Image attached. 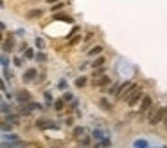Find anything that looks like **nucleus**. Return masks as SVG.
<instances>
[{"instance_id":"1","label":"nucleus","mask_w":167,"mask_h":148,"mask_svg":"<svg viewBox=\"0 0 167 148\" xmlns=\"http://www.w3.org/2000/svg\"><path fill=\"white\" fill-rule=\"evenodd\" d=\"M138 89H140V87L137 85V83L124 81L122 85H121V89H119V92H117V96H115V98H117V99H126V101H128V99H129V98H131L137 90H138Z\"/></svg>"},{"instance_id":"2","label":"nucleus","mask_w":167,"mask_h":148,"mask_svg":"<svg viewBox=\"0 0 167 148\" xmlns=\"http://www.w3.org/2000/svg\"><path fill=\"white\" fill-rule=\"evenodd\" d=\"M165 117H167V109L165 107H153L147 114L149 125H158V123L165 121Z\"/></svg>"},{"instance_id":"3","label":"nucleus","mask_w":167,"mask_h":148,"mask_svg":"<svg viewBox=\"0 0 167 148\" xmlns=\"http://www.w3.org/2000/svg\"><path fill=\"white\" fill-rule=\"evenodd\" d=\"M43 107H41V105L40 103H36V101H31V103H27V105H22V107H20V112L22 114H31L33 110H41Z\"/></svg>"},{"instance_id":"4","label":"nucleus","mask_w":167,"mask_h":148,"mask_svg":"<svg viewBox=\"0 0 167 148\" xmlns=\"http://www.w3.org/2000/svg\"><path fill=\"white\" fill-rule=\"evenodd\" d=\"M16 101H18V105H27V103H31L33 99H31V94L27 92V90H16Z\"/></svg>"},{"instance_id":"5","label":"nucleus","mask_w":167,"mask_h":148,"mask_svg":"<svg viewBox=\"0 0 167 148\" xmlns=\"http://www.w3.org/2000/svg\"><path fill=\"white\" fill-rule=\"evenodd\" d=\"M153 109V99L149 98V96H144V99L140 101V107H138V112L140 114H146L147 110H151Z\"/></svg>"},{"instance_id":"6","label":"nucleus","mask_w":167,"mask_h":148,"mask_svg":"<svg viewBox=\"0 0 167 148\" xmlns=\"http://www.w3.org/2000/svg\"><path fill=\"white\" fill-rule=\"evenodd\" d=\"M144 96H146V94H144V90H142V89H138V90H137V92H135V94H133L129 99H128V105H129V107H135L137 103L140 105V101L144 99Z\"/></svg>"},{"instance_id":"7","label":"nucleus","mask_w":167,"mask_h":148,"mask_svg":"<svg viewBox=\"0 0 167 148\" xmlns=\"http://www.w3.org/2000/svg\"><path fill=\"white\" fill-rule=\"evenodd\" d=\"M36 126L40 130H47V128H58V125L52 123L51 119H36Z\"/></svg>"},{"instance_id":"8","label":"nucleus","mask_w":167,"mask_h":148,"mask_svg":"<svg viewBox=\"0 0 167 148\" xmlns=\"http://www.w3.org/2000/svg\"><path fill=\"white\" fill-rule=\"evenodd\" d=\"M108 83H110V76H101V78H97V79H93L92 85H93V87H99V89H106Z\"/></svg>"},{"instance_id":"9","label":"nucleus","mask_w":167,"mask_h":148,"mask_svg":"<svg viewBox=\"0 0 167 148\" xmlns=\"http://www.w3.org/2000/svg\"><path fill=\"white\" fill-rule=\"evenodd\" d=\"M121 85L122 83H119V81H113L111 85H108L103 92H106V94H111V96H117V92H119V89H121Z\"/></svg>"},{"instance_id":"10","label":"nucleus","mask_w":167,"mask_h":148,"mask_svg":"<svg viewBox=\"0 0 167 148\" xmlns=\"http://www.w3.org/2000/svg\"><path fill=\"white\" fill-rule=\"evenodd\" d=\"M38 76V71L36 69H27L25 72H23V81H25V83H29V81H34V78Z\"/></svg>"},{"instance_id":"11","label":"nucleus","mask_w":167,"mask_h":148,"mask_svg":"<svg viewBox=\"0 0 167 148\" xmlns=\"http://www.w3.org/2000/svg\"><path fill=\"white\" fill-rule=\"evenodd\" d=\"M41 16H43V9H40V7L27 11V18L29 20H36V18H41Z\"/></svg>"},{"instance_id":"12","label":"nucleus","mask_w":167,"mask_h":148,"mask_svg":"<svg viewBox=\"0 0 167 148\" xmlns=\"http://www.w3.org/2000/svg\"><path fill=\"white\" fill-rule=\"evenodd\" d=\"M54 20H61V22H67V24H74V18L68 16V15H61V13H54L52 15Z\"/></svg>"},{"instance_id":"13","label":"nucleus","mask_w":167,"mask_h":148,"mask_svg":"<svg viewBox=\"0 0 167 148\" xmlns=\"http://www.w3.org/2000/svg\"><path fill=\"white\" fill-rule=\"evenodd\" d=\"M2 148H25L22 141H14V143H7V141H2Z\"/></svg>"},{"instance_id":"14","label":"nucleus","mask_w":167,"mask_h":148,"mask_svg":"<svg viewBox=\"0 0 167 148\" xmlns=\"http://www.w3.org/2000/svg\"><path fill=\"white\" fill-rule=\"evenodd\" d=\"M85 132H86V128H85V126H76V128L72 130V134H74V137H76V139H83V137L86 136Z\"/></svg>"},{"instance_id":"15","label":"nucleus","mask_w":167,"mask_h":148,"mask_svg":"<svg viewBox=\"0 0 167 148\" xmlns=\"http://www.w3.org/2000/svg\"><path fill=\"white\" fill-rule=\"evenodd\" d=\"M104 61H106L104 56H97V58H95V60L90 63V65H92L93 69H99V67H104Z\"/></svg>"},{"instance_id":"16","label":"nucleus","mask_w":167,"mask_h":148,"mask_svg":"<svg viewBox=\"0 0 167 148\" xmlns=\"http://www.w3.org/2000/svg\"><path fill=\"white\" fill-rule=\"evenodd\" d=\"M2 51H4V52H11V51H13V36H9V40H4Z\"/></svg>"},{"instance_id":"17","label":"nucleus","mask_w":167,"mask_h":148,"mask_svg":"<svg viewBox=\"0 0 167 148\" xmlns=\"http://www.w3.org/2000/svg\"><path fill=\"white\" fill-rule=\"evenodd\" d=\"M103 52V45H93L92 49H88V56H101Z\"/></svg>"},{"instance_id":"18","label":"nucleus","mask_w":167,"mask_h":148,"mask_svg":"<svg viewBox=\"0 0 167 148\" xmlns=\"http://www.w3.org/2000/svg\"><path fill=\"white\" fill-rule=\"evenodd\" d=\"M65 103H67V101H65L63 98L56 99V101H54V110H56V112H61V110L65 109Z\"/></svg>"},{"instance_id":"19","label":"nucleus","mask_w":167,"mask_h":148,"mask_svg":"<svg viewBox=\"0 0 167 148\" xmlns=\"http://www.w3.org/2000/svg\"><path fill=\"white\" fill-rule=\"evenodd\" d=\"M133 148H149V143H147V139H137L133 143Z\"/></svg>"},{"instance_id":"20","label":"nucleus","mask_w":167,"mask_h":148,"mask_svg":"<svg viewBox=\"0 0 167 148\" xmlns=\"http://www.w3.org/2000/svg\"><path fill=\"white\" fill-rule=\"evenodd\" d=\"M99 107H101L103 110H111V103H110L106 98H101V99H99Z\"/></svg>"},{"instance_id":"21","label":"nucleus","mask_w":167,"mask_h":148,"mask_svg":"<svg viewBox=\"0 0 167 148\" xmlns=\"http://www.w3.org/2000/svg\"><path fill=\"white\" fill-rule=\"evenodd\" d=\"M92 137H93L95 141H103V139H104V132H103V130H99V128H93Z\"/></svg>"},{"instance_id":"22","label":"nucleus","mask_w":167,"mask_h":148,"mask_svg":"<svg viewBox=\"0 0 167 148\" xmlns=\"http://www.w3.org/2000/svg\"><path fill=\"white\" fill-rule=\"evenodd\" d=\"M4 121H9V123H13V125H18V121H20V117L16 116V114H7V116H4Z\"/></svg>"},{"instance_id":"23","label":"nucleus","mask_w":167,"mask_h":148,"mask_svg":"<svg viewBox=\"0 0 167 148\" xmlns=\"http://www.w3.org/2000/svg\"><path fill=\"white\" fill-rule=\"evenodd\" d=\"M43 98H45V105H47V107H51V105L56 101V99H52V94H51V90H45V92H43Z\"/></svg>"},{"instance_id":"24","label":"nucleus","mask_w":167,"mask_h":148,"mask_svg":"<svg viewBox=\"0 0 167 148\" xmlns=\"http://www.w3.org/2000/svg\"><path fill=\"white\" fill-rule=\"evenodd\" d=\"M34 44H36V47H38V51H43V49H45V40H43V38H40V36H36V40H34Z\"/></svg>"},{"instance_id":"25","label":"nucleus","mask_w":167,"mask_h":148,"mask_svg":"<svg viewBox=\"0 0 167 148\" xmlns=\"http://www.w3.org/2000/svg\"><path fill=\"white\" fill-rule=\"evenodd\" d=\"M11 128H13V123H9V121H2V132H4V134H9Z\"/></svg>"},{"instance_id":"26","label":"nucleus","mask_w":167,"mask_h":148,"mask_svg":"<svg viewBox=\"0 0 167 148\" xmlns=\"http://www.w3.org/2000/svg\"><path fill=\"white\" fill-rule=\"evenodd\" d=\"M36 61H40V63H47V54H45L43 51H38V52H36Z\"/></svg>"},{"instance_id":"27","label":"nucleus","mask_w":167,"mask_h":148,"mask_svg":"<svg viewBox=\"0 0 167 148\" xmlns=\"http://www.w3.org/2000/svg\"><path fill=\"white\" fill-rule=\"evenodd\" d=\"M93 79H97V78H101V76H104V67H99V69H93Z\"/></svg>"},{"instance_id":"28","label":"nucleus","mask_w":167,"mask_h":148,"mask_svg":"<svg viewBox=\"0 0 167 148\" xmlns=\"http://www.w3.org/2000/svg\"><path fill=\"white\" fill-rule=\"evenodd\" d=\"M85 85H86V76H79V78L76 79V87L81 89V87H85Z\"/></svg>"},{"instance_id":"29","label":"nucleus","mask_w":167,"mask_h":148,"mask_svg":"<svg viewBox=\"0 0 167 148\" xmlns=\"http://www.w3.org/2000/svg\"><path fill=\"white\" fill-rule=\"evenodd\" d=\"M2 139H4V141H9V143H14V141H18V136H16V134H4Z\"/></svg>"},{"instance_id":"30","label":"nucleus","mask_w":167,"mask_h":148,"mask_svg":"<svg viewBox=\"0 0 167 148\" xmlns=\"http://www.w3.org/2000/svg\"><path fill=\"white\" fill-rule=\"evenodd\" d=\"M23 58H25V60H33V58H36V52H34V51L29 47L25 52H23Z\"/></svg>"},{"instance_id":"31","label":"nucleus","mask_w":167,"mask_h":148,"mask_svg":"<svg viewBox=\"0 0 167 148\" xmlns=\"http://www.w3.org/2000/svg\"><path fill=\"white\" fill-rule=\"evenodd\" d=\"M7 112H11V105L7 101H2V114L7 116Z\"/></svg>"},{"instance_id":"32","label":"nucleus","mask_w":167,"mask_h":148,"mask_svg":"<svg viewBox=\"0 0 167 148\" xmlns=\"http://www.w3.org/2000/svg\"><path fill=\"white\" fill-rule=\"evenodd\" d=\"M63 7H65V2H63V0H61V2H58V4H54V6H52V15L58 13V11L63 9Z\"/></svg>"},{"instance_id":"33","label":"nucleus","mask_w":167,"mask_h":148,"mask_svg":"<svg viewBox=\"0 0 167 148\" xmlns=\"http://www.w3.org/2000/svg\"><path fill=\"white\" fill-rule=\"evenodd\" d=\"M61 98H63V99H65L67 103H72V101H74V96H72V94H70V92H65V94H63Z\"/></svg>"},{"instance_id":"34","label":"nucleus","mask_w":167,"mask_h":148,"mask_svg":"<svg viewBox=\"0 0 167 148\" xmlns=\"http://www.w3.org/2000/svg\"><path fill=\"white\" fill-rule=\"evenodd\" d=\"M81 42V34H77V36H74L72 40H70V45H76V44H79Z\"/></svg>"},{"instance_id":"35","label":"nucleus","mask_w":167,"mask_h":148,"mask_svg":"<svg viewBox=\"0 0 167 148\" xmlns=\"http://www.w3.org/2000/svg\"><path fill=\"white\" fill-rule=\"evenodd\" d=\"M88 144H90V139L85 136V137L81 139V146H83V148H88Z\"/></svg>"},{"instance_id":"36","label":"nucleus","mask_w":167,"mask_h":148,"mask_svg":"<svg viewBox=\"0 0 167 148\" xmlns=\"http://www.w3.org/2000/svg\"><path fill=\"white\" fill-rule=\"evenodd\" d=\"M101 143L104 144V148H111V139H108V137H104V139H103Z\"/></svg>"},{"instance_id":"37","label":"nucleus","mask_w":167,"mask_h":148,"mask_svg":"<svg viewBox=\"0 0 167 148\" xmlns=\"http://www.w3.org/2000/svg\"><path fill=\"white\" fill-rule=\"evenodd\" d=\"M13 61H14V65H16V67H22V63H23V60H22L20 56H16V58H14Z\"/></svg>"},{"instance_id":"38","label":"nucleus","mask_w":167,"mask_h":148,"mask_svg":"<svg viewBox=\"0 0 167 148\" xmlns=\"http://www.w3.org/2000/svg\"><path fill=\"white\" fill-rule=\"evenodd\" d=\"M4 78H6V79H11V78H13V72L7 71V69H4Z\"/></svg>"},{"instance_id":"39","label":"nucleus","mask_w":167,"mask_h":148,"mask_svg":"<svg viewBox=\"0 0 167 148\" xmlns=\"http://www.w3.org/2000/svg\"><path fill=\"white\" fill-rule=\"evenodd\" d=\"M2 69H7V56L2 54Z\"/></svg>"},{"instance_id":"40","label":"nucleus","mask_w":167,"mask_h":148,"mask_svg":"<svg viewBox=\"0 0 167 148\" xmlns=\"http://www.w3.org/2000/svg\"><path fill=\"white\" fill-rule=\"evenodd\" d=\"M58 87H59L61 90H65V89H67V81H65V79H61V81L58 83Z\"/></svg>"},{"instance_id":"41","label":"nucleus","mask_w":167,"mask_h":148,"mask_svg":"<svg viewBox=\"0 0 167 148\" xmlns=\"http://www.w3.org/2000/svg\"><path fill=\"white\" fill-rule=\"evenodd\" d=\"M77 105H79V101H77V99H74L72 103H70V109H77Z\"/></svg>"},{"instance_id":"42","label":"nucleus","mask_w":167,"mask_h":148,"mask_svg":"<svg viewBox=\"0 0 167 148\" xmlns=\"http://www.w3.org/2000/svg\"><path fill=\"white\" fill-rule=\"evenodd\" d=\"M93 148H104V144H103L101 141H97V143H95V144H93Z\"/></svg>"},{"instance_id":"43","label":"nucleus","mask_w":167,"mask_h":148,"mask_svg":"<svg viewBox=\"0 0 167 148\" xmlns=\"http://www.w3.org/2000/svg\"><path fill=\"white\" fill-rule=\"evenodd\" d=\"M58 2H61V0H47V4H51V6L52 4H58Z\"/></svg>"},{"instance_id":"44","label":"nucleus","mask_w":167,"mask_h":148,"mask_svg":"<svg viewBox=\"0 0 167 148\" xmlns=\"http://www.w3.org/2000/svg\"><path fill=\"white\" fill-rule=\"evenodd\" d=\"M65 125H68V126L72 125V117H67V119H65Z\"/></svg>"},{"instance_id":"45","label":"nucleus","mask_w":167,"mask_h":148,"mask_svg":"<svg viewBox=\"0 0 167 148\" xmlns=\"http://www.w3.org/2000/svg\"><path fill=\"white\" fill-rule=\"evenodd\" d=\"M16 34H18V36H22V34H25V29H18V31H16Z\"/></svg>"},{"instance_id":"46","label":"nucleus","mask_w":167,"mask_h":148,"mask_svg":"<svg viewBox=\"0 0 167 148\" xmlns=\"http://www.w3.org/2000/svg\"><path fill=\"white\" fill-rule=\"evenodd\" d=\"M163 125H165V130H167V117H165V121H163Z\"/></svg>"},{"instance_id":"47","label":"nucleus","mask_w":167,"mask_h":148,"mask_svg":"<svg viewBox=\"0 0 167 148\" xmlns=\"http://www.w3.org/2000/svg\"><path fill=\"white\" fill-rule=\"evenodd\" d=\"M162 148H167V146H162Z\"/></svg>"}]
</instances>
